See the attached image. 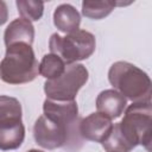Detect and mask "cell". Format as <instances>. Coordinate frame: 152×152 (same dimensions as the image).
<instances>
[{"label":"cell","instance_id":"2e32d148","mask_svg":"<svg viewBox=\"0 0 152 152\" xmlns=\"http://www.w3.org/2000/svg\"><path fill=\"white\" fill-rule=\"evenodd\" d=\"M18 12L21 18L28 21H37L42 18L44 12V2L34 0H18L17 2Z\"/></svg>","mask_w":152,"mask_h":152},{"label":"cell","instance_id":"ac0fdd59","mask_svg":"<svg viewBox=\"0 0 152 152\" xmlns=\"http://www.w3.org/2000/svg\"><path fill=\"white\" fill-rule=\"evenodd\" d=\"M27 152H43V151H40V150H30V151H27Z\"/></svg>","mask_w":152,"mask_h":152},{"label":"cell","instance_id":"52a82bcc","mask_svg":"<svg viewBox=\"0 0 152 152\" xmlns=\"http://www.w3.org/2000/svg\"><path fill=\"white\" fill-rule=\"evenodd\" d=\"M43 115L78 134V107L76 101H53L46 99L43 103ZM80 135V134H78Z\"/></svg>","mask_w":152,"mask_h":152},{"label":"cell","instance_id":"7a4b0ae2","mask_svg":"<svg viewBox=\"0 0 152 152\" xmlns=\"http://www.w3.org/2000/svg\"><path fill=\"white\" fill-rule=\"evenodd\" d=\"M39 72V64L33 49L26 43H14L6 46V53L0 62V80L8 84H24L33 81Z\"/></svg>","mask_w":152,"mask_h":152},{"label":"cell","instance_id":"e0dca14e","mask_svg":"<svg viewBox=\"0 0 152 152\" xmlns=\"http://www.w3.org/2000/svg\"><path fill=\"white\" fill-rule=\"evenodd\" d=\"M8 19V10L5 1L0 0V25H4Z\"/></svg>","mask_w":152,"mask_h":152},{"label":"cell","instance_id":"9a60e30c","mask_svg":"<svg viewBox=\"0 0 152 152\" xmlns=\"http://www.w3.org/2000/svg\"><path fill=\"white\" fill-rule=\"evenodd\" d=\"M114 1L104 0V1H91V0H84L82 2V14L89 19H102L112 13V11L115 7Z\"/></svg>","mask_w":152,"mask_h":152},{"label":"cell","instance_id":"8fae6325","mask_svg":"<svg viewBox=\"0 0 152 152\" xmlns=\"http://www.w3.org/2000/svg\"><path fill=\"white\" fill-rule=\"evenodd\" d=\"M53 24L61 32L68 34L80 30L81 15L72 5L62 4L53 12Z\"/></svg>","mask_w":152,"mask_h":152},{"label":"cell","instance_id":"30bf717a","mask_svg":"<svg viewBox=\"0 0 152 152\" xmlns=\"http://www.w3.org/2000/svg\"><path fill=\"white\" fill-rule=\"evenodd\" d=\"M34 39V27L31 21L18 18L10 23L4 33L5 45L8 46L14 43H26L32 45Z\"/></svg>","mask_w":152,"mask_h":152},{"label":"cell","instance_id":"8992f818","mask_svg":"<svg viewBox=\"0 0 152 152\" xmlns=\"http://www.w3.org/2000/svg\"><path fill=\"white\" fill-rule=\"evenodd\" d=\"M33 137L36 142L46 150H55L58 147L66 146L71 142V139L78 138L80 135L68 127L40 115L33 126Z\"/></svg>","mask_w":152,"mask_h":152},{"label":"cell","instance_id":"3957f363","mask_svg":"<svg viewBox=\"0 0 152 152\" xmlns=\"http://www.w3.org/2000/svg\"><path fill=\"white\" fill-rule=\"evenodd\" d=\"M127 142L134 148L142 145L150 151L152 133V106L151 102L132 103L125 112L124 119L116 124Z\"/></svg>","mask_w":152,"mask_h":152},{"label":"cell","instance_id":"9c48e42d","mask_svg":"<svg viewBox=\"0 0 152 152\" xmlns=\"http://www.w3.org/2000/svg\"><path fill=\"white\" fill-rule=\"evenodd\" d=\"M127 100L115 89H106L97 95L96 109L107 118L118 119L126 109Z\"/></svg>","mask_w":152,"mask_h":152},{"label":"cell","instance_id":"7c38bea8","mask_svg":"<svg viewBox=\"0 0 152 152\" xmlns=\"http://www.w3.org/2000/svg\"><path fill=\"white\" fill-rule=\"evenodd\" d=\"M25 138L23 121H12L0 125V150L10 151L21 146Z\"/></svg>","mask_w":152,"mask_h":152},{"label":"cell","instance_id":"ba28073f","mask_svg":"<svg viewBox=\"0 0 152 152\" xmlns=\"http://www.w3.org/2000/svg\"><path fill=\"white\" fill-rule=\"evenodd\" d=\"M113 122L106 115L96 112L83 118L78 124V134L82 139L103 142L110 134Z\"/></svg>","mask_w":152,"mask_h":152},{"label":"cell","instance_id":"277c9868","mask_svg":"<svg viewBox=\"0 0 152 152\" xmlns=\"http://www.w3.org/2000/svg\"><path fill=\"white\" fill-rule=\"evenodd\" d=\"M95 46V36L86 30H77L64 37L53 33L49 40L50 53L61 57L65 64L89 58L94 53Z\"/></svg>","mask_w":152,"mask_h":152},{"label":"cell","instance_id":"4fadbf2b","mask_svg":"<svg viewBox=\"0 0 152 152\" xmlns=\"http://www.w3.org/2000/svg\"><path fill=\"white\" fill-rule=\"evenodd\" d=\"M65 66L66 64L61 57L53 53H46L39 63V74L46 80H55L64 72Z\"/></svg>","mask_w":152,"mask_h":152},{"label":"cell","instance_id":"5b68a950","mask_svg":"<svg viewBox=\"0 0 152 152\" xmlns=\"http://www.w3.org/2000/svg\"><path fill=\"white\" fill-rule=\"evenodd\" d=\"M88 77L89 72L83 64H66L59 77L45 81L44 91L46 97L53 101H74L78 90L87 83Z\"/></svg>","mask_w":152,"mask_h":152},{"label":"cell","instance_id":"5bb4252c","mask_svg":"<svg viewBox=\"0 0 152 152\" xmlns=\"http://www.w3.org/2000/svg\"><path fill=\"white\" fill-rule=\"evenodd\" d=\"M21 104L15 97L0 95V125L21 120Z\"/></svg>","mask_w":152,"mask_h":152},{"label":"cell","instance_id":"6da1fadb","mask_svg":"<svg viewBox=\"0 0 152 152\" xmlns=\"http://www.w3.org/2000/svg\"><path fill=\"white\" fill-rule=\"evenodd\" d=\"M108 81L126 100L133 103L151 102V78L137 65L125 61L113 63L108 71Z\"/></svg>","mask_w":152,"mask_h":152}]
</instances>
